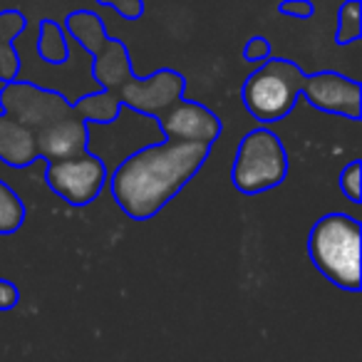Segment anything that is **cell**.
Masks as SVG:
<instances>
[{
    "instance_id": "cell-1",
    "label": "cell",
    "mask_w": 362,
    "mask_h": 362,
    "mask_svg": "<svg viewBox=\"0 0 362 362\" xmlns=\"http://www.w3.org/2000/svg\"><path fill=\"white\" fill-rule=\"evenodd\" d=\"M209 154L211 146L192 141L141 146L107 176L112 199L132 221H149L202 171Z\"/></svg>"
},
{
    "instance_id": "cell-2",
    "label": "cell",
    "mask_w": 362,
    "mask_h": 362,
    "mask_svg": "<svg viewBox=\"0 0 362 362\" xmlns=\"http://www.w3.org/2000/svg\"><path fill=\"white\" fill-rule=\"evenodd\" d=\"M360 221L350 214L332 211L317 218L308 236L310 261L332 286L357 293L360 281Z\"/></svg>"
},
{
    "instance_id": "cell-3",
    "label": "cell",
    "mask_w": 362,
    "mask_h": 362,
    "mask_svg": "<svg viewBox=\"0 0 362 362\" xmlns=\"http://www.w3.org/2000/svg\"><path fill=\"white\" fill-rule=\"evenodd\" d=\"M308 72H303L293 60L286 57H268L258 70L246 77L241 87V100L248 115L256 122L273 124L286 119L298 105Z\"/></svg>"
},
{
    "instance_id": "cell-4",
    "label": "cell",
    "mask_w": 362,
    "mask_h": 362,
    "mask_svg": "<svg viewBox=\"0 0 362 362\" xmlns=\"http://www.w3.org/2000/svg\"><path fill=\"white\" fill-rule=\"evenodd\" d=\"M288 176V151L281 136L268 127H256L238 141L231 166V181L236 192L246 197L271 192Z\"/></svg>"
},
{
    "instance_id": "cell-5",
    "label": "cell",
    "mask_w": 362,
    "mask_h": 362,
    "mask_svg": "<svg viewBox=\"0 0 362 362\" xmlns=\"http://www.w3.org/2000/svg\"><path fill=\"white\" fill-rule=\"evenodd\" d=\"M0 112L25 124L35 132V136L55 122L75 115L72 102L62 92L47 90L28 80H13L0 87Z\"/></svg>"
},
{
    "instance_id": "cell-6",
    "label": "cell",
    "mask_w": 362,
    "mask_h": 362,
    "mask_svg": "<svg viewBox=\"0 0 362 362\" xmlns=\"http://www.w3.org/2000/svg\"><path fill=\"white\" fill-rule=\"evenodd\" d=\"M107 171L105 161L90 149L80 151L75 156H65V159H52L47 161L45 181L47 187L70 206H90L97 202L107 184Z\"/></svg>"
},
{
    "instance_id": "cell-7",
    "label": "cell",
    "mask_w": 362,
    "mask_h": 362,
    "mask_svg": "<svg viewBox=\"0 0 362 362\" xmlns=\"http://www.w3.org/2000/svg\"><path fill=\"white\" fill-rule=\"evenodd\" d=\"M184 92H187V77L179 70L161 67V70H154L146 77L132 75L117 90V97L127 110L159 119L166 110H171L184 97Z\"/></svg>"
},
{
    "instance_id": "cell-8",
    "label": "cell",
    "mask_w": 362,
    "mask_h": 362,
    "mask_svg": "<svg viewBox=\"0 0 362 362\" xmlns=\"http://www.w3.org/2000/svg\"><path fill=\"white\" fill-rule=\"evenodd\" d=\"M300 95H305L308 105L325 115L347 117L357 122L362 117V90L360 82L335 70H322L305 77V87Z\"/></svg>"
},
{
    "instance_id": "cell-9",
    "label": "cell",
    "mask_w": 362,
    "mask_h": 362,
    "mask_svg": "<svg viewBox=\"0 0 362 362\" xmlns=\"http://www.w3.org/2000/svg\"><path fill=\"white\" fill-rule=\"evenodd\" d=\"M164 139L171 141H192V144H209L221 136V119L214 110L204 107L202 102H192L181 97L171 110L156 119Z\"/></svg>"
},
{
    "instance_id": "cell-10",
    "label": "cell",
    "mask_w": 362,
    "mask_h": 362,
    "mask_svg": "<svg viewBox=\"0 0 362 362\" xmlns=\"http://www.w3.org/2000/svg\"><path fill=\"white\" fill-rule=\"evenodd\" d=\"M87 141H90V124L77 115H70L50 124L47 129L37 132V154L45 156L47 161L65 159V156L85 151Z\"/></svg>"
},
{
    "instance_id": "cell-11",
    "label": "cell",
    "mask_w": 362,
    "mask_h": 362,
    "mask_svg": "<svg viewBox=\"0 0 362 362\" xmlns=\"http://www.w3.org/2000/svg\"><path fill=\"white\" fill-rule=\"evenodd\" d=\"M40 159L37 136L25 124L0 112V161L11 169H25Z\"/></svg>"
},
{
    "instance_id": "cell-12",
    "label": "cell",
    "mask_w": 362,
    "mask_h": 362,
    "mask_svg": "<svg viewBox=\"0 0 362 362\" xmlns=\"http://www.w3.org/2000/svg\"><path fill=\"white\" fill-rule=\"evenodd\" d=\"M132 75H134V65H132L129 47L110 35L105 47L92 57V80L100 85V90L117 92Z\"/></svg>"
},
{
    "instance_id": "cell-13",
    "label": "cell",
    "mask_w": 362,
    "mask_h": 362,
    "mask_svg": "<svg viewBox=\"0 0 362 362\" xmlns=\"http://www.w3.org/2000/svg\"><path fill=\"white\" fill-rule=\"evenodd\" d=\"M25 13L16 11V8L0 11V82L3 85L18 80L21 75V55H18L16 37L25 30Z\"/></svg>"
},
{
    "instance_id": "cell-14",
    "label": "cell",
    "mask_w": 362,
    "mask_h": 362,
    "mask_svg": "<svg viewBox=\"0 0 362 362\" xmlns=\"http://www.w3.org/2000/svg\"><path fill=\"white\" fill-rule=\"evenodd\" d=\"M62 30L82 47L90 57H95L97 52L105 47V42L110 40V33L105 28V21H102L100 13L95 11H72L70 16L65 18V28Z\"/></svg>"
},
{
    "instance_id": "cell-15",
    "label": "cell",
    "mask_w": 362,
    "mask_h": 362,
    "mask_svg": "<svg viewBox=\"0 0 362 362\" xmlns=\"http://www.w3.org/2000/svg\"><path fill=\"white\" fill-rule=\"evenodd\" d=\"M72 110L87 124H115L124 107H122L117 92L97 90L90 92V95H82L80 100L72 102Z\"/></svg>"
},
{
    "instance_id": "cell-16",
    "label": "cell",
    "mask_w": 362,
    "mask_h": 362,
    "mask_svg": "<svg viewBox=\"0 0 362 362\" xmlns=\"http://www.w3.org/2000/svg\"><path fill=\"white\" fill-rule=\"evenodd\" d=\"M37 57L47 65H65L70 60V42H67V33L62 30L60 23L52 18H42L37 25Z\"/></svg>"
},
{
    "instance_id": "cell-17",
    "label": "cell",
    "mask_w": 362,
    "mask_h": 362,
    "mask_svg": "<svg viewBox=\"0 0 362 362\" xmlns=\"http://www.w3.org/2000/svg\"><path fill=\"white\" fill-rule=\"evenodd\" d=\"M28 209L23 199L8 187L6 181L0 179V236H11V233L21 231L25 223Z\"/></svg>"
},
{
    "instance_id": "cell-18",
    "label": "cell",
    "mask_w": 362,
    "mask_h": 362,
    "mask_svg": "<svg viewBox=\"0 0 362 362\" xmlns=\"http://www.w3.org/2000/svg\"><path fill=\"white\" fill-rule=\"evenodd\" d=\"M362 37V18H360V0H345L337 8V28H335V45L347 47Z\"/></svg>"
},
{
    "instance_id": "cell-19",
    "label": "cell",
    "mask_w": 362,
    "mask_h": 362,
    "mask_svg": "<svg viewBox=\"0 0 362 362\" xmlns=\"http://www.w3.org/2000/svg\"><path fill=\"white\" fill-rule=\"evenodd\" d=\"M337 184H340V192L345 194L352 204H360V199H362V164H360V159L350 161V164L340 171V181H337Z\"/></svg>"
},
{
    "instance_id": "cell-20",
    "label": "cell",
    "mask_w": 362,
    "mask_h": 362,
    "mask_svg": "<svg viewBox=\"0 0 362 362\" xmlns=\"http://www.w3.org/2000/svg\"><path fill=\"white\" fill-rule=\"evenodd\" d=\"M97 6L112 8L124 21H139L144 16V0H95Z\"/></svg>"
},
{
    "instance_id": "cell-21",
    "label": "cell",
    "mask_w": 362,
    "mask_h": 362,
    "mask_svg": "<svg viewBox=\"0 0 362 362\" xmlns=\"http://www.w3.org/2000/svg\"><path fill=\"white\" fill-rule=\"evenodd\" d=\"M276 11L286 18H293V21H310L315 16V6L310 0H283V3H278Z\"/></svg>"
},
{
    "instance_id": "cell-22",
    "label": "cell",
    "mask_w": 362,
    "mask_h": 362,
    "mask_svg": "<svg viewBox=\"0 0 362 362\" xmlns=\"http://www.w3.org/2000/svg\"><path fill=\"white\" fill-rule=\"evenodd\" d=\"M243 57L248 62H266L271 57V40L266 35H253L243 47Z\"/></svg>"
},
{
    "instance_id": "cell-23",
    "label": "cell",
    "mask_w": 362,
    "mask_h": 362,
    "mask_svg": "<svg viewBox=\"0 0 362 362\" xmlns=\"http://www.w3.org/2000/svg\"><path fill=\"white\" fill-rule=\"evenodd\" d=\"M21 303V291L13 281H6V278H0V310H13V308Z\"/></svg>"
}]
</instances>
